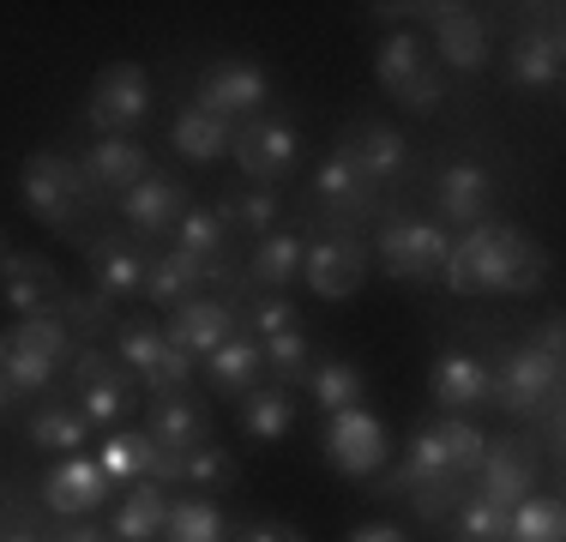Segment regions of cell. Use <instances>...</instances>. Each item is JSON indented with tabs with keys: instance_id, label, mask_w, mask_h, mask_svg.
Listing matches in <instances>:
<instances>
[{
	"instance_id": "obj_1",
	"label": "cell",
	"mask_w": 566,
	"mask_h": 542,
	"mask_svg": "<svg viewBox=\"0 0 566 542\" xmlns=\"http://www.w3.org/2000/svg\"><path fill=\"white\" fill-rule=\"evenodd\" d=\"M543 271H548L543 248H536L518 223H476V229H464V241H452L440 278H447L458 295H476V290L531 295L536 283H543Z\"/></svg>"
},
{
	"instance_id": "obj_2",
	"label": "cell",
	"mask_w": 566,
	"mask_h": 542,
	"mask_svg": "<svg viewBox=\"0 0 566 542\" xmlns=\"http://www.w3.org/2000/svg\"><path fill=\"white\" fill-rule=\"evenodd\" d=\"M19 194H24V206H31V217H43L49 229H73V217H78V206H85L91 181H85V169H78L73 157L31 152V157H24V169H19Z\"/></svg>"
},
{
	"instance_id": "obj_3",
	"label": "cell",
	"mask_w": 566,
	"mask_h": 542,
	"mask_svg": "<svg viewBox=\"0 0 566 542\" xmlns=\"http://www.w3.org/2000/svg\"><path fill=\"white\" fill-rule=\"evenodd\" d=\"M374 79L386 85V97H398L403 108H422V115L447 97V79H440L434 54H428V43H422V37H410V31H398V37H386V43H380Z\"/></svg>"
},
{
	"instance_id": "obj_4",
	"label": "cell",
	"mask_w": 566,
	"mask_h": 542,
	"mask_svg": "<svg viewBox=\"0 0 566 542\" xmlns=\"http://www.w3.org/2000/svg\"><path fill=\"white\" fill-rule=\"evenodd\" d=\"M229 145H235L241 175L260 181V194H265V187H277V181H290L295 163H302V139H295V127H290V121H277V115H248L235 133H229Z\"/></svg>"
},
{
	"instance_id": "obj_5",
	"label": "cell",
	"mask_w": 566,
	"mask_h": 542,
	"mask_svg": "<svg viewBox=\"0 0 566 542\" xmlns=\"http://www.w3.org/2000/svg\"><path fill=\"white\" fill-rule=\"evenodd\" d=\"M447 253H452V236L440 223H422V217H392L380 229V260L398 283H428L447 271Z\"/></svg>"
},
{
	"instance_id": "obj_6",
	"label": "cell",
	"mask_w": 566,
	"mask_h": 542,
	"mask_svg": "<svg viewBox=\"0 0 566 542\" xmlns=\"http://www.w3.org/2000/svg\"><path fill=\"white\" fill-rule=\"evenodd\" d=\"M555 379H560V362H548L536 344H518L501 356V368H489V398H501V410L524 423L555 398Z\"/></svg>"
},
{
	"instance_id": "obj_7",
	"label": "cell",
	"mask_w": 566,
	"mask_h": 542,
	"mask_svg": "<svg viewBox=\"0 0 566 542\" xmlns=\"http://www.w3.org/2000/svg\"><path fill=\"white\" fill-rule=\"evenodd\" d=\"M145 115H151V79H145L133 61L103 66L97 85H91V127L109 133V139H127Z\"/></svg>"
},
{
	"instance_id": "obj_8",
	"label": "cell",
	"mask_w": 566,
	"mask_h": 542,
	"mask_svg": "<svg viewBox=\"0 0 566 542\" xmlns=\"http://www.w3.org/2000/svg\"><path fill=\"white\" fill-rule=\"evenodd\" d=\"M265 103V73L253 61H211L199 73V91H193V108L211 121H229V115H260Z\"/></svg>"
},
{
	"instance_id": "obj_9",
	"label": "cell",
	"mask_w": 566,
	"mask_h": 542,
	"mask_svg": "<svg viewBox=\"0 0 566 542\" xmlns=\"http://www.w3.org/2000/svg\"><path fill=\"white\" fill-rule=\"evenodd\" d=\"M0 283H7V302L19 308V320L66 314V283L43 253H0Z\"/></svg>"
},
{
	"instance_id": "obj_10",
	"label": "cell",
	"mask_w": 566,
	"mask_h": 542,
	"mask_svg": "<svg viewBox=\"0 0 566 542\" xmlns=\"http://www.w3.org/2000/svg\"><path fill=\"white\" fill-rule=\"evenodd\" d=\"M115 350H120V362L151 386V398H157V392H181L187 374H193V362H187L181 350H169V337L157 332V325H145V320L120 325V344Z\"/></svg>"
},
{
	"instance_id": "obj_11",
	"label": "cell",
	"mask_w": 566,
	"mask_h": 542,
	"mask_svg": "<svg viewBox=\"0 0 566 542\" xmlns=\"http://www.w3.org/2000/svg\"><path fill=\"white\" fill-rule=\"evenodd\" d=\"M476 477H482V500H494V507L512 512L518 500L536 494V452L524 440H489Z\"/></svg>"
},
{
	"instance_id": "obj_12",
	"label": "cell",
	"mask_w": 566,
	"mask_h": 542,
	"mask_svg": "<svg viewBox=\"0 0 566 542\" xmlns=\"http://www.w3.org/2000/svg\"><path fill=\"white\" fill-rule=\"evenodd\" d=\"M109 470L97 465V458H61L55 470H49V482H43V500H49V512H61V519H85V512H97L103 500H109Z\"/></svg>"
},
{
	"instance_id": "obj_13",
	"label": "cell",
	"mask_w": 566,
	"mask_h": 542,
	"mask_svg": "<svg viewBox=\"0 0 566 542\" xmlns=\"http://www.w3.org/2000/svg\"><path fill=\"white\" fill-rule=\"evenodd\" d=\"M73 374H78V410L91 416V423H115L120 410H127V362L109 356V350H78V362H73Z\"/></svg>"
},
{
	"instance_id": "obj_14",
	"label": "cell",
	"mask_w": 566,
	"mask_h": 542,
	"mask_svg": "<svg viewBox=\"0 0 566 542\" xmlns=\"http://www.w3.org/2000/svg\"><path fill=\"white\" fill-rule=\"evenodd\" d=\"M302 271L307 283H314V295H326V302H349V295L361 290V278H368V253L356 248V241H319V248L302 253Z\"/></svg>"
},
{
	"instance_id": "obj_15",
	"label": "cell",
	"mask_w": 566,
	"mask_h": 542,
	"mask_svg": "<svg viewBox=\"0 0 566 542\" xmlns=\"http://www.w3.org/2000/svg\"><path fill=\"white\" fill-rule=\"evenodd\" d=\"M169 350H181L187 362H206L218 344H229L235 337V314H229L223 302H181V308H169Z\"/></svg>"
},
{
	"instance_id": "obj_16",
	"label": "cell",
	"mask_w": 566,
	"mask_h": 542,
	"mask_svg": "<svg viewBox=\"0 0 566 542\" xmlns=\"http://www.w3.org/2000/svg\"><path fill=\"white\" fill-rule=\"evenodd\" d=\"M489 199H494V181H489V169H482V163H447V169H440L434 206H440L447 223H458V229L489 223Z\"/></svg>"
},
{
	"instance_id": "obj_17",
	"label": "cell",
	"mask_w": 566,
	"mask_h": 542,
	"mask_svg": "<svg viewBox=\"0 0 566 542\" xmlns=\"http://www.w3.org/2000/svg\"><path fill=\"white\" fill-rule=\"evenodd\" d=\"M145 434L187 458L193 446H211V416H206V404L181 398V392H157L151 410H145Z\"/></svg>"
},
{
	"instance_id": "obj_18",
	"label": "cell",
	"mask_w": 566,
	"mask_h": 542,
	"mask_svg": "<svg viewBox=\"0 0 566 542\" xmlns=\"http://www.w3.org/2000/svg\"><path fill=\"white\" fill-rule=\"evenodd\" d=\"M332 157H344V163H356L361 175H368L374 187L386 181V175L403 163V133L398 127H386V121H349L344 127V139H338V152Z\"/></svg>"
},
{
	"instance_id": "obj_19",
	"label": "cell",
	"mask_w": 566,
	"mask_h": 542,
	"mask_svg": "<svg viewBox=\"0 0 566 542\" xmlns=\"http://www.w3.org/2000/svg\"><path fill=\"white\" fill-rule=\"evenodd\" d=\"M120 211H127V223L133 229H145V236H157V229H169V223H181L187 217V187L175 181V175H145L133 194H120Z\"/></svg>"
},
{
	"instance_id": "obj_20",
	"label": "cell",
	"mask_w": 566,
	"mask_h": 542,
	"mask_svg": "<svg viewBox=\"0 0 566 542\" xmlns=\"http://www.w3.org/2000/svg\"><path fill=\"white\" fill-rule=\"evenodd\" d=\"M145 175H151V157L133 139H97V152L85 157V181L97 187V194H133Z\"/></svg>"
},
{
	"instance_id": "obj_21",
	"label": "cell",
	"mask_w": 566,
	"mask_h": 542,
	"mask_svg": "<svg viewBox=\"0 0 566 542\" xmlns=\"http://www.w3.org/2000/svg\"><path fill=\"white\" fill-rule=\"evenodd\" d=\"M392 488L398 494H410V507H416V519H452V507H458V494H464V477L458 470H416L410 458L392 470Z\"/></svg>"
},
{
	"instance_id": "obj_22",
	"label": "cell",
	"mask_w": 566,
	"mask_h": 542,
	"mask_svg": "<svg viewBox=\"0 0 566 542\" xmlns=\"http://www.w3.org/2000/svg\"><path fill=\"white\" fill-rule=\"evenodd\" d=\"M506 79H512L518 91H548V85H560V31H555V24L512 43V54H506Z\"/></svg>"
},
{
	"instance_id": "obj_23",
	"label": "cell",
	"mask_w": 566,
	"mask_h": 542,
	"mask_svg": "<svg viewBox=\"0 0 566 542\" xmlns=\"http://www.w3.org/2000/svg\"><path fill=\"white\" fill-rule=\"evenodd\" d=\"M434 49L447 66H458V73H476V66L489 61V31H482V19H470L464 7H440Z\"/></svg>"
},
{
	"instance_id": "obj_24",
	"label": "cell",
	"mask_w": 566,
	"mask_h": 542,
	"mask_svg": "<svg viewBox=\"0 0 566 542\" xmlns=\"http://www.w3.org/2000/svg\"><path fill=\"white\" fill-rule=\"evenodd\" d=\"M91 265H97V295L103 302H127V295L145 290V253H133L127 241L103 236L91 248Z\"/></svg>"
},
{
	"instance_id": "obj_25",
	"label": "cell",
	"mask_w": 566,
	"mask_h": 542,
	"mask_svg": "<svg viewBox=\"0 0 566 542\" xmlns=\"http://www.w3.org/2000/svg\"><path fill=\"white\" fill-rule=\"evenodd\" d=\"M428 392H434V404H447V410H470V404L489 398V368H482L476 356H440L434 374H428Z\"/></svg>"
},
{
	"instance_id": "obj_26",
	"label": "cell",
	"mask_w": 566,
	"mask_h": 542,
	"mask_svg": "<svg viewBox=\"0 0 566 542\" xmlns=\"http://www.w3.org/2000/svg\"><path fill=\"white\" fill-rule=\"evenodd\" d=\"M164 519H169V494H164V488H157V482H133L109 531L120 542H151V536H164Z\"/></svg>"
},
{
	"instance_id": "obj_27",
	"label": "cell",
	"mask_w": 566,
	"mask_h": 542,
	"mask_svg": "<svg viewBox=\"0 0 566 542\" xmlns=\"http://www.w3.org/2000/svg\"><path fill=\"white\" fill-rule=\"evenodd\" d=\"M206 374H211V386L241 392V398H248V392L260 386V374H265V350L253 344V337H229V344H218L206 356Z\"/></svg>"
},
{
	"instance_id": "obj_28",
	"label": "cell",
	"mask_w": 566,
	"mask_h": 542,
	"mask_svg": "<svg viewBox=\"0 0 566 542\" xmlns=\"http://www.w3.org/2000/svg\"><path fill=\"white\" fill-rule=\"evenodd\" d=\"M199 271L206 265H193L187 253H157V260H145V302H157V308H181V302H193V283H199Z\"/></svg>"
},
{
	"instance_id": "obj_29",
	"label": "cell",
	"mask_w": 566,
	"mask_h": 542,
	"mask_svg": "<svg viewBox=\"0 0 566 542\" xmlns=\"http://www.w3.org/2000/svg\"><path fill=\"white\" fill-rule=\"evenodd\" d=\"M31 440L49 446V452H66V458H73L78 446L91 440V416L73 410V404H36V410H31Z\"/></svg>"
},
{
	"instance_id": "obj_30",
	"label": "cell",
	"mask_w": 566,
	"mask_h": 542,
	"mask_svg": "<svg viewBox=\"0 0 566 542\" xmlns=\"http://www.w3.org/2000/svg\"><path fill=\"white\" fill-rule=\"evenodd\" d=\"M241 428L253 434V440H283V434L295 428V404L283 386H253L248 398H241Z\"/></svg>"
},
{
	"instance_id": "obj_31",
	"label": "cell",
	"mask_w": 566,
	"mask_h": 542,
	"mask_svg": "<svg viewBox=\"0 0 566 542\" xmlns=\"http://www.w3.org/2000/svg\"><path fill=\"white\" fill-rule=\"evenodd\" d=\"M302 241L295 236H260V248H253V260H248V283H265V290H283V283L302 271Z\"/></svg>"
},
{
	"instance_id": "obj_32",
	"label": "cell",
	"mask_w": 566,
	"mask_h": 542,
	"mask_svg": "<svg viewBox=\"0 0 566 542\" xmlns=\"http://www.w3.org/2000/svg\"><path fill=\"white\" fill-rule=\"evenodd\" d=\"M169 139H175V152H181L187 163H211L229 145V121H211V115H199V108H181L175 127H169Z\"/></svg>"
},
{
	"instance_id": "obj_33",
	"label": "cell",
	"mask_w": 566,
	"mask_h": 542,
	"mask_svg": "<svg viewBox=\"0 0 566 542\" xmlns=\"http://www.w3.org/2000/svg\"><path fill=\"white\" fill-rule=\"evenodd\" d=\"M560 536H566V512H560V500L531 494V500H518V507H512L506 542H560Z\"/></svg>"
},
{
	"instance_id": "obj_34",
	"label": "cell",
	"mask_w": 566,
	"mask_h": 542,
	"mask_svg": "<svg viewBox=\"0 0 566 542\" xmlns=\"http://www.w3.org/2000/svg\"><path fill=\"white\" fill-rule=\"evenodd\" d=\"M307 386H314V398L326 416H344L361 404V368L356 362H319V368L307 374Z\"/></svg>"
},
{
	"instance_id": "obj_35",
	"label": "cell",
	"mask_w": 566,
	"mask_h": 542,
	"mask_svg": "<svg viewBox=\"0 0 566 542\" xmlns=\"http://www.w3.org/2000/svg\"><path fill=\"white\" fill-rule=\"evenodd\" d=\"M326 452H332V465H344V470H368L374 452H380V428L361 423L356 410H344L338 428H332V440H326Z\"/></svg>"
},
{
	"instance_id": "obj_36",
	"label": "cell",
	"mask_w": 566,
	"mask_h": 542,
	"mask_svg": "<svg viewBox=\"0 0 566 542\" xmlns=\"http://www.w3.org/2000/svg\"><path fill=\"white\" fill-rule=\"evenodd\" d=\"M374 194H380V187H374L356 163L326 157V169H319V199H332V206H344V211H368Z\"/></svg>"
},
{
	"instance_id": "obj_37",
	"label": "cell",
	"mask_w": 566,
	"mask_h": 542,
	"mask_svg": "<svg viewBox=\"0 0 566 542\" xmlns=\"http://www.w3.org/2000/svg\"><path fill=\"white\" fill-rule=\"evenodd\" d=\"M120 446H127V458H133V477H145V482H157V488H164V482H181V465H187V458L181 452H169V446L164 440H151V434H120Z\"/></svg>"
},
{
	"instance_id": "obj_38",
	"label": "cell",
	"mask_w": 566,
	"mask_h": 542,
	"mask_svg": "<svg viewBox=\"0 0 566 542\" xmlns=\"http://www.w3.org/2000/svg\"><path fill=\"white\" fill-rule=\"evenodd\" d=\"M506 519H512L506 507L470 494V500H458V507H452V536L458 542H506Z\"/></svg>"
},
{
	"instance_id": "obj_39",
	"label": "cell",
	"mask_w": 566,
	"mask_h": 542,
	"mask_svg": "<svg viewBox=\"0 0 566 542\" xmlns=\"http://www.w3.org/2000/svg\"><path fill=\"white\" fill-rule=\"evenodd\" d=\"M49 374H55V362L31 356V350H19L7 332H0V379H7L12 398H31V392H43Z\"/></svg>"
},
{
	"instance_id": "obj_40",
	"label": "cell",
	"mask_w": 566,
	"mask_h": 542,
	"mask_svg": "<svg viewBox=\"0 0 566 542\" xmlns=\"http://www.w3.org/2000/svg\"><path fill=\"white\" fill-rule=\"evenodd\" d=\"M169 542H223V519L211 500H175L169 519H164Z\"/></svg>"
},
{
	"instance_id": "obj_41",
	"label": "cell",
	"mask_w": 566,
	"mask_h": 542,
	"mask_svg": "<svg viewBox=\"0 0 566 542\" xmlns=\"http://www.w3.org/2000/svg\"><path fill=\"white\" fill-rule=\"evenodd\" d=\"M260 350H265V368H272L283 379V392L290 386H302L307 374V337H302V325H290V332H277V337H260Z\"/></svg>"
},
{
	"instance_id": "obj_42",
	"label": "cell",
	"mask_w": 566,
	"mask_h": 542,
	"mask_svg": "<svg viewBox=\"0 0 566 542\" xmlns=\"http://www.w3.org/2000/svg\"><path fill=\"white\" fill-rule=\"evenodd\" d=\"M223 236H229V229H223L218 211H187V217H181V253H187L193 265H211V260H218V253H223Z\"/></svg>"
},
{
	"instance_id": "obj_43",
	"label": "cell",
	"mask_w": 566,
	"mask_h": 542,
	"mask_svg": "<svg viewBox=\"0 0 566 542\" xmlns=\"http://www.w3.org/2000/svg\"><path fill=\"white\" fill-rule=\"evenodd\" d=\"M434 440L447 446V458H452V470H458V477H470V470L482 465V452H489V434H482V428H470V423H458V416L434 428Z\"/></svg>"
},
{
	"instance_id": "obj_44",
	"label": "cell",
	"mask_w": 566,
	"mask_h": 542,
	"mask_svg": "<svg viewBox=\"0 0 566 542\" xmlns=\"http://www.w3.org/2000/svg\"><path fill=\"white\" fill-rule=\"evenodd\" d=\"M7 337L19 350H31V356H43V362H61V350H66V320H19V325H7Z\"/></svg>"
},
{
	"instance_id": "obj_45",
	"label": "cell",
	"mask_w": 566,
	"mask_h": 542,
	"mask_svg": "<svg viewBox=\"0 0 566 542\" xmlns=\"http://www.w3.org/2000/svg\"><path fill=\"white\" fill-rule=\"evenodd\" d=\"M218 217H223V229H229V223H248L253 236H272V223H277V199H272V194H235Z\"/></svg>"
},
{
	"instance_id": "obj_46",
	"label": "cell",
	"mask_w": 566,
	"mask_h": 542,
	"mask_svg": "<svg viewBox=\"0 0 566 542\" xmlns=\"http://www.w3.org/2000/svg\"><path fill=\"white\" fill-rule=\"evenodd\" d=\"M181 477L199 482V488H223L229 477H235V458H229L223 446H193V452H187V465H181Z\"/></svg>"
},
{
	"instance_id": "obj_47",
	"label": "cell",
	"mask_w": 566,
	"mask_h": 542,
	"mask_svg": "<svg viewBox=\"0 0 566 542\" xmlns=\"http://www.w3.org/2000/svg\"><path fill=\"white\" fill-rule=\"evenodd\" d=\"M253 325H260V337H277L295 325V302H283V295H272V302L253 308Z\"/></svg>"
},
{
	"instance_id": "obj_48",
	"label": "cell",
	"mask_w": 566,
	"mask_h": 542,
	"mask_svg": "<svg viewBox=\"0 0 566 542\" xmlns=\"http://www.w3.org/2000/svg\"><path fill=\"white\" fill-rule=\"evenodd\" d=\"M241 542H307V536H302V531H290V524L260 519V524H248V531H241Z\"/></svg>"
},
{
	"instance_id": "obj_49",
	"label": "cell",
	"mask_w": 566,
	"mask_h": 542,
	"mask_svg": "<svg viewBox=\"0 0 566 542\" xmlns=\"http://www.w3.org/2000/svg\"><path fill=\"white\" fill-rule=\"evenodd\" d=\"M536 350H543L548 362H560V314L543 320V332H536Z\"/></svg>"
},
{
	"instance_id": "obj_50",
	"label": "cell",
	"mask_w": 566,
	"mask_h": 542,
	"mask_svg": "<svg viewBox=\"0 0 566 542\" xmlns=\"http://www.w3.org/2000/svg\"><path fill=\"white\" fill-rule=\"evenodd\" d=\"M349 542H403V531H398V524H361Z\"/></svg>"
},
{
	"instance_id": "obj_51",
	"label": "cell",
	"mask_w": 566,
	"mask_h": 542,
	"mask_svg": "<svg viewBox=\"0 0 566 542\" xmlns=\"http://www.w3.org/2000/svg\"><path fill=\"white\" fill-rule=\"evenodd\" d=\"M55 542H120V536H103L97 524H73V531H61Z\"/></svg>"
},
{
	"instance_id": "obj_52",
	"label": "cell",
	"mask_w": 566,
	"mask_h": 542,
	"mask_svg": "<svg viewBox=\"0 0 566 542\" xmlns=\"http://www.w3.org/2000/svg\"><path fill=\"white\" fill-rule=\"evenodd\" d=\"M0 542H36L31 531H12V536H0Z\"/></svg>"
},
{
	"instance_id": "obj_53",
	"label": "cell",
	"mask_w": 566,
	"mask_h": 542,
	"mask_svg": "<svg viewBox=\"0 0 566 542\" xmlns=\"http://www.w3.org/2000/svg\"><path fill=\"white\" fill-rule=\"evenodd\" d=\"M7 404H12V392H7V379H0V410H7Z\"/></svg>"
},
{
	"instance_id": "obj_54",
	"label": "cell",
	"mask_w": 566,
	"mask_h": 542,
	"mask_svg": "<svg viewBox=\"0 0 566 542\" xmlns=\"http://www.w3.org/2000/svg\"><path fill=\"white\" fill-rule=\"evenodd\" d=\"M0 253H7V236H0Z\"/></svg>"
}]
</instances>
